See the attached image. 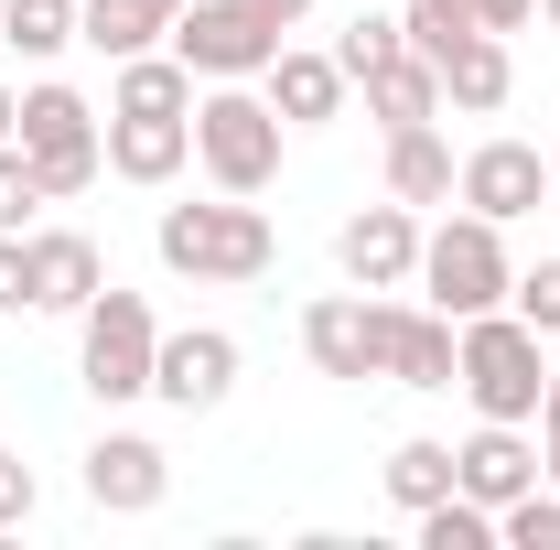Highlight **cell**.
<instances>
[{
    "label": "cell",
    "mask_w": 560,
    "mask_h": 550,
    "mask_svg": "<svg viewBox=\"0 0 560 550\" xmlns=\"http://www.w3.org/2000/svg\"><path fill=\"white\" fill-rule=\"evenodd\" d=\"M151 249L173 280H259L280 260V227L259 216V195H215V206H162Z\"/></svg>",
    "instance_id": "1"
},
{
    "label": "cell",
    "mask_w": 560,
    "mask_h": 550,
    "mask_svg": "<svg viewBox=\"0 0 560 550\" xmlns=\"http://www.w3.org/2000/svg\"><path fill=\"white\" fill-rule=\"evenodd\" d=\"M195 162L215 195H270L280 184V108L259 76H226L195 98Z\"/></svg>",
    "instance_id": "2"
},
{
    "label": "cell",
    "mask_w": 560,
    "mask_h": 550,
    "mask_svg": "<svg viewBox=\"0 0 560 550\" xmlns=\"http://www.w3.org/2000/svg\"><path fill=\"white\" fill-rule=\"evenodd\" d=\"M506 280H517V260H506V227L495 216H442V227H420V302L431 313H453V324H475V313H495L506 302Z\"/></svg>",
    "instance_id": "3"
},
{
    "label": "cell",
    "mask_w": 560,
    "mask_h": 550,
    "mask_svg": "<svg viewBox=\"0 0 560 550\" xmlns=\"http://www.w3.org/2000/svg\"><path fill=\"white\" fill-rule=\"evenodd\" d=\"M539 345H550V335H539L528 313L495 302V313L464 324V367H453V389H464L486 421H539V389H550V356H539Z\"/></svg>",
    "instance_id": "4"
},
{
    "label": "cell",
    "mask_w": 560,
    "mask_h": 550,
    "mask_svg": "<svg viewBox=\"0 0 560 550\" xmlns=\"http://www.w3.org/2000/svg\"><path fill=\"white\" fill-rule=\"evenodd\" d=\"M22 162H33V184L44 195H86L97 173H108V119L75 98V87H22Z\"/></svg>",
    "instance_id": "5"
},
{
    "label": "cell",
    "mask_w": 560,
    "mask_h": 550,
    "mask_svg": "<svg viewBox=\"0 0 560 550\" xmlns=\"http://www.w3.org/2000/svg\"><path fill=\"white\" fill-rule=\"evenodd\" d=\"M151 356H162V324H151V302L140 291H97L86 313H75V378L119 411V400H151Z\"/></svg>",
    "instance_id": "6"
},
{
    "label": "cell",
    "mask_w": 560,
    "mask_h": 550,
    "mask_svg": "<svg viewBox=\"0 0 560 550\" xmlns=\"http://www.w3.org/2000/svg\"><path fill=\"white\" fill-rule=\"evenodd\" d=\"M291 44L259 0H184L173 11V55L206 76V87H226V76H270V55Z\"/></svg>",
    "instance_id": "7"
},
{
    "label": "cell",
    "mask_w": 560,
    "mask_h": 550,
    "mask_svg": "<svg viewBox=\"0 0 560 550\" xmlns=\"http://www.w3.org/2000/svg\"><path fill=\"white\" fill-rule=\"evenodd\" d=\"M453 367H464V324L431 313V302L377 291V378H399V389H453Z\"/></svg>",
    "instance_id": "8"
},
{
    "label": "cell",
    "mask_w": 560,
    "mask_h": 550,
    "mask_svg": "<svg viewBox=\"0 0 560 550\" xmlns=\"http://www.w3.org/2000/svg\"><path fill=\"white\" fill-rule=\"evenodd\" d=\"M453 195L495 227H517V216L550 206V162H539V140H475L464 162H453Z\"/></svg>",
    "instance_id": "9"
},
{
    "label": "cell",
    "mask_w": 560,
    "mask_h": 550,
    "mask_svg": "<svg viewBox=\"0 0 560 550\" xmlns=\"http://www.w3.org/2000/svg\"><path fill=\"white\" fill-rule=\"evenodd\" d=\"M335 271L355 280V291H410L420 280V216L388 195V206H366L335 227Z\"/></svg>",
    "instance_id": "10"
},
{
    "label": "cell",
    "mask_w": 560,
    "mask_h": 550,
    "mask_svg": "<svg viewBox=\"0 0 560 550\" xmlns=\"http://www.w3.org/2000/svg\"><path fill=\"white\" fill-rule=\"evenodd\" d=\"M226 389H237V335H226V324L162 335V356H151V400H173V411H226Z\"/></svg>",
    "instance_id": "11"
},
{
    "label": "cell",
    "mask_w": 560,
    "mask_h": 550,
    "mask_svg": "<svg viewBox=\"0 0 560 550\" xmlns=\"http://www.w3.org/2000/svg\"><path fill=\"white\" fill-rule=\"evenodd\" d=\"M86 496H97L108 518H151V507L173 496V454H162L151 432H97V443H86Z\"/></svg>",
    "instance_id": "12"
},
{
    "label": "cell",
    "mask_w": 560,
    "mask_h": 550,
    "mask_svg": "<svg viewBox=\"0 0 560 550\" xmlns=\"http://www.w3.org/2000/svg\"><path fill=\"white\" fill-rule=\"evenodd\" d=\"M22 260H33V313H86L108 291V260L86 227H22Z\"/></svg>",
    "instance_id": "13"
},
{
    "label": "cell",
    "mask_w": 560,
    "mask_h": 550,
    "mask_svg": "<svg viewBox=\"0 0 560 550\" xmlns=\"http://www.w3.org/2000/svg\"><path fill=\"white\" fill-rule=\"evenodd\" d=\"M302 356L324 378H377V291H324L302 302Z\"/></svg>",
    "instance_id": "14"
},
{
    "label": "cell",
    "mask_w": 560,
    "mask_h": 550,
    "mask_svg": "<svg viewBox=\"0 0 560 550\" xmlns=\"http://www.w3.org/2000/svg\"><path fill=\"white\" fill-rule=\"evenodd\" d=\"M453 485H464L475 507L528 496V485H539V443H528V421H486L475 443H453Z\"/></svg>",
    "instance_id": "15"
},
{
    "label": "cell",
    "mask_w": 560,
    "mask_h": 550,
    "mask_svg": "<svg viewBox=\"0 0 560 550\" xmlns=\"http://www.w3.org/2000/svg\"><path fill=\"white\" fill-rule=\"evenodd\" d=\"M259 87H270L280 130H324V119H346V66H335V55H302V44H280Z\"/></svg>",
    "instance_id": "16"
},
{
    "label": "cell",
    "mask_w": 560,
    "mask_h": 550,
    "mask_svg": "<svg viewBox=\"0 0 560 550\" xmlns=\"http://www.w3.org/2000/svg\"><path fill=\"white\" fill-rule=\"evenodd\" d=\"M195 162V119H140V108H108V173L119 184H173Z\"/></svg>",
    "instance_id": "17"
},
{
    "label": "cell",
    "mask_w": 560,
    "mask_h": 550,
    "mask_svg": "<svg viewBox=\"0 0 560 550\" xmlns=\"http://www.w3.org/2000/svg\"><path fill=\"white\" fill-rule=\"evenodd\" d=\"M506 87H517L506 33H464V44L442 55V108H464V119H495V108H506Z\"/></svg>",
    "instance_id": "18"
},
{
    "label": "cell",
    "mask_w": 560,
    "mask_h": 550,
    "mask_svg": "<svg viewBox=\"0 0 560 550\" xmlns=\"http://www.w3.org/2000/svg\"><path fill=\"white\" fill-rule=\"evenodd\" d=\"M173 11L184 0H75V44H97L108 66H130V55H151L173 33Z\"/></svg>",
    "instance_id": "19"
},
{
    "label": "cell",
    "mask_w": 560,
    "mask_h": 550,
    "mask_svg": "<svg viewBox=\"0 0 560 550\" xmlns=\"http://www.w3.org/2000/svg\"><path fill=\"white\" fill-rule=\"evenodd\" d=\"M388 195L399 206H453V140L410 119V130H388Z\"/></svg>",
    "instance_id": "20"
},
{
    "label": "cell",
    "mask_w": 560,
    "mask_h": 550,
    "mask_svg": "<svg viewBox=\"0 0 560 550\" xmlns=\"http://www.w3.org/2000/svg\"><path fill=\"white\" fill-rule=\"evenodd\" d=\"M355 87H366V119H377V130H410V119H442V76L420 66V55H388V66H366Z\"/></svg>",
    "instance_id": "21"
},
{
    "label": "cell",
    "mask_w": 560,
    "mask_h": 550,
    "mask_svg": "<svg viewBox=\"0 0 560 550\" xmlns=\"http://www.w3.org/2000/svg\"><path fill=\"white\" fill-rule=\"evenodd\" d=\"M108 108H140V119H195V66L184 55H130Z\"/></svg>",
    "instance_id": "22"
},
{
    "label": "cell",
    "mask_w": 560,
    "mask_h": 550,
    "mask_svg": "<svg viewBox=\"0 0 560 550\" xmlns=\"http://www.w3.org/2000/svg\"><path fill=\"white\" fill-rule=\"evenodd\" d=\"M388 507H442V496H453V443H431V432H410V443H399V454H388Z\"/></svg>",
    "instance_id": "23"
},
{
    "label": "cell",
    "mask_w": 560,
    "mask_h": 550,
    "mask_svg": "<svg viewBox=\"0 0 560 550\" xmlns=\"http://www.w3.org/2000/svg\"><path fill=\"white\" fill-rule=\"evenodd\" d=\"M0 44L33 55V66H55L75 44V0H0Z\"/></svg>",
    "instance_id": "24"
},
{
    "label": "cell",
    "mask_w": 560,
    "mask_h": 550,
    "mask_svg": "<svg viewBox=\"0 0 560 550\" xmlns=\"http://www.w3.org/2000/svg\"><path fill=\"white\" fill-rule=\"evenodd\" d=\"M410 529H420V550H495V507H475V496L453 485L442 507H420Z\"/></svg>",
    "instance_id": "25"
},
{
    "label": "cell",
    "mask_w": 560,
    "mask_h": 550,
    "mask_svg": "<svg viewBox=\"0 0 560 550\" xmlns=\"http://www.w3.org/2000/svg\"><path fill=\"white\" fill-rule=\"evenodd\" d=\"M495 540L506 550H560V485L539 475L528 496H506V507H495Z\"/></svg>",
    "instance_id": "26"
},
{
    "label": "cell",
    "mask_w": 560,
    "mask_h": 550,
    "mask_svg": "<svg viewBox=\"0 0 560 550\" xmlns=\"http://www.w3.org/2000/svg\"><path fill=\"white\" fill-rule=\"evenodd\" d=\"M388 55H410L399 11H355V22H346V44H335V66H346V87H355L366 66H388Z\"/></svg>",
    "instance_id": "27"
},
{
    "label": "cell",
    "mask_w": 560,
    "mask_h": 550,
    "mask_svg": "<svg viewBox=\"0 0 560 550\" xmlns=\"http://www.w3.org/2000/svg\"><path fill=\"white\" fill-rule=\"evenodd\" d=\"M33 206H55L44 184H33V162H22V140H0V238H22Z\"/></svg>",
    "instance_id": "28"
},
{
    "label": "cell",
    "mask_w": 560,
    "mask_h": 550,
    "mask_svg": "<svg viewBox=\"0 0 560 550\" xmlns=\"http://www.w3.org/2000/svg\"><path fill=\"white\" fill-rule=\"evenodd\" d=\"M506 313H528L539 335H560V260H539V271L506 280Z\"/></svg>",
    "instance_id": "29"
},
{
    "label": "cell",
    "mask_w": 560,
    "mask_h": 550,
    "mask_svg": "<svg viewBox=\"0 0 560 550\" xmlns=\"http://www.w3.org/2000/svg\"><path fill=\"white\" fill-rule=\"evenodd\" d=\"M33 507H44V485H33V465H22L11 443H0V529H22Z\"/></svg>",
    "instance_id": "30"
},
{
    "label": "cell",
    "mask_w": 560,
    "mask_h": 550,
    "mask_svg": "<svg viewBox=\"0 0 560 550\" xmlns=\"http://www.w3.org/2000/svg\"><path fill=\"white\" fill-rule=\"evenodd\" d=\"M0 313H33V260H22V238H0Z\"/></svg>",
    "instance_id": "31"
},
{
    "label": "cell",
    "mask_w": 560,
    "mask_h": 550,
    "mask_svg": "<svg viewBox=\"0 0 560 550\" xmlns=\"http://www.w3.org/2000/svg\"><path fill=\"white\" fill-rule=\"evenodd\" d=\"M475 22L486 33H517V22H539V0H475Z\"/></svg>",
    "instance_id": "32"
},
{
    "label": "cell",
    "mask_w": 560,
    "mask_h": 550,
    "mask_svg": "<svg viewBox=\"0 0 560 550\" xmlns=\"http://www.w3.org/2000/svg\"><path fill=\"white\" fill-rule=\"evenodd\" d=\"M539 432H560V367H550V389H539Z\"/></svg>",
    "instance_id": "33"
},
{
    "label": "cell",
    "mask_w": 560,
    "mask_h": 550,
    "mask_svg": "<svg viewBox=\"0 0 560 550\" xmlns=\"http://www.w3.org/2000/svg\"><path fill=\"white\" fill-rule=\"evenodd\" d=\"M259 11H270L280 33H291V22H302V11H313V0H259Z\"/></svg>",
    "instance_id": "34"
},
{
    "label": "cell",
    "mask_w": 560,
    "mask_h": 550,
    "mask_svg": "<svg viewBox=\"0 0 560 550\" xmlns=\"http://www.w3.org/2000/svg\"><path fill=\"white\" fill-rule=\"evenodd\" d=\"M0 140H22V98L11 87H0Z\"/></svg>",
    "instance_id": "35"
},
{
    "label": "cell",
    "mask_w": 560,
    "mask_h": 550,
    "mask_svg": "<svg viewBox=\"0 0 560 550\" xmlns=\"http://www.w3.org/2000/svg\"><path fill=\"white\" fill-rule=\"evenodd\" d=\"M539 475H550V485H560V432H550V443H539Z\"/></svg>",
    "instance_id": "36"
},
{
    "label": "cell",
    "mask_w": 560,
    "mask_h": 550,
    "mask_svg": "<svg viewBox=\"0 0 560 550\" xmlns=\"http://www.w3.org/2000/svg\"><path fill=\"white\" fill-rule=\"evenodd\" d=\"M442 11H464V22H475V0H442ZM475 33H486V22H475Z\"/></svg>",
    "instance_id": "37"
},
{
    "label": "cell",
    "mask_w": 560,
    "mask_h": 550,
    "mask_svg": "<svg viewBox=\"0 0 560 550\" xmlns=\"http://www.w3.org/2000/svg\"><path fill=\"white\" fill-rule=\"evenodd\" d=\"M539 22H550V33H560V0H539Z\"/></svg>",
    "instance_id": "38"
},
{
    "label": "cell",
    "mask_w": 560,
    "mask_h": 550,
    "mask_svg": "<svg viewBox=\"0 0 560 550\" xmlns=\"http://www.w3.org/2000/svg\"><path fill=\"white\" fill-rule=\"evenodd\" d=\"M550 216H560V195H550Z\"/></svg>",
    "instance_id": "39"
}]
</instances>
